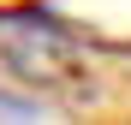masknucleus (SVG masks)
I'll list each match as a JSON object with an SVG mask.
<instances>
[{
	"label": "nucleus",
	"mask_w": 131,
	"mask_h": 125,
	"mask_svg": "<svg viewBox=\"0 0 131 125\" xmlns=\"http://www.w3.org/2000/svg\"><path fill=\"white\" fill-rule=\"evenodd\" d=\"M0 54H6V66L24 77V83H66V77H78V48L66 36H54V30H18V36H6L0 42Z\"/></svg>",
	"instance_id": "nucleus-1"
}]
</instances>
